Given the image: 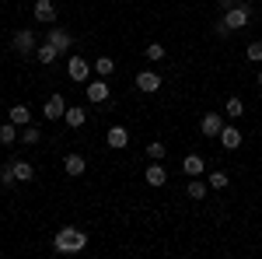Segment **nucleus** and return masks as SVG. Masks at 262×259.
Masks as SVG:
<instances>
[{"mask_svg": "<svg viewBox=\"0 0 262 259\" xmlns=\"http://www.w3.org/2000/svg\"><path fill=\"white\" fill-rule=\"evenodd\" d=\"M143 53H147V60H150V63L164 60V46H161V42H150V46H147V49H143Z\"/></svg>", "mask_w": 262, "mask_h": 259, "instance_id": "nucleus-23", "label": "nucleus"}, {"mask_svg": "<svg viewBox=\"0 0 262 259\" xmlns=\"http://www.w3.org/2000/svg\"><path fill=\"white\" fill-rule=\"evenodd\" d=\"M42 112H46V119H63V112H67V102H63V95H49Z\"/></svg>", "mask_w": 262, "mask_h": 259, "instance_id": "nucleus-8", "label": "nucleus"}, {"mask_svg": "<svg viewBox=\"0 0 262 259\" xmlns=\"http://www.w3.org/2000/svg\"><path fill=\"white\" fill-rule=\"evenodd\" d=\"M164 154H168V151H164V144H161V140H154V144H147V158H150V161H161Z\"/></svg>", "mask_w": 262, "mask_h": 259, "instance_id": "nucleus-24", "label": "nucleus"}, {"mask_svg": "<svg viewBox=\"0 0 262 259\" xmlns=\"http://www.w3.org/2000/svg\"><path fill=\"white\" fill-rule=\"evenodd\" d=\"M137 88H140L143 95H154V91L161 88V74H154V70H140V74H137Z\"/></svg>", "mask_w": 262, "mask_h": 259, "instance_id": "nucleus-5", "label": "nucleus"}, {"mask_svg": "<svg viewBox=\"0 0 262 259\" xmlns=\"http://www.w3.org/2000/svg\"><path fill=\"white\" fill-rule=\"evenodd\" d=\"M221 130H224V116H217V112H206L200 123V133L203 137H221Z\"/></svg>", "mask_w": 262, "mask_h": 259, "instance_id": "nucleus-6", "label": "nucleus"}, {"mask_svg": "<svg viewBox=\"0 0 262 259\" xmlns=\"http://www.w3.org/2000/svg\"><path fill=\"white\" fill-rule=\"evenodd\" d=\"M35 18L46 21V25L56 21V7H53V0H35Z\"/></svg>", "mask_w": 262, "mask_h": 259, "instance_id": "nucleus-14", "label": "nucleus"}, {"mask_svg": "<svg viewBox=\"0 0 262 259\" xmlns=\"http://www.w3.org/2000/svg\"><path fill=\"white\" fill-rule=\"evenodd\" d=\"M112 70H116V63H112V56H98V60H95V74H98V77H108Z\"/></svg>", "mask_w": 262, "mask_h": 259, "instance_id": "nucleus-19", "label": "nucleus"}, {"mask_svg": "<svg viewBox=\"0 0 262 259\" xmlns=\"http://www.w3.org/2000/svg\"><path fill=\"white\" fill-rule=\"evenodd\" d=\"M63 119H67V126H74V130H77V126H84V123H88V112H84L81 105H67Z\"/></svg>", "mask_w": 262, "mask_h": 259, "instance_id": "nucleus-15", "label": "nucleus"}, {"mask_svg": "<svg viewBox=\"0 0 262 259\" xmlns=\"http://www.w3.org/2000/svg\"><path fill=\"white\" fill-rule=\"evenodd\" d=\"M224 21H227V28H231V32H238V28H245V25L252 21V7H248V4H238V7L224 11Z\"/></svg>", "mask_w": 262, "mask_h": 259, "instance_id": "nucleus-2", "label": "nucleus"}, {"mask_svg": "<svg viewBox=\"0 0 262 259\" xmlns=\"http://www.w3.org/2000/svg\"><path fill=\"white\" fill-rule=\"evenodd\" d=\"M248 60H255V63L262 60V39H252V42H248Z\"/></svg>", "mask_w": 262, "mask_h": 259, "instance_id": "nucleus-27", "label": "nucleus"}, {"mask_svg": "<svg viewBox=\"0 0 262 259\" xmlns=\"http://www.w3.org/2000/svg\"><path fill=\"white\" fill-rule=\"evenodd\" d=\"M203 168H206V165H203L200 154H189V158L182 161V172H185V175H203Z\"/></svg>", "mask_w": 262, "mask_h": 259, "instance_id": "nucleus-17", "label": "nucleus"}, {"mask_svg": "<svg viewBox=\"0 0 262 259\" xmlns=\"http://www.w3.org/2000/svg\"><path fill=\"white\" fill-rule=\"evenodd\" d=\"M11 172H14V182H32L35 179V168H32L28 161H21V158L11 161Z\"/></svg>", "mask_w": 262, "mask_h": 259, "instance_id": "nucleus-10", "label": "nucleus"}, {"mask_svg": "<svg viewBox=\"0 0 262 259\" xmlns=\"http://www.w3.org/2000/svg\"><path fill=\"white\" fill-rule=\"evenodd\" d=\"M35 53H39V63H53L56 56H60V49H56L53 42H39V49H35Z\"/></svg>", "mask_w": 262, "mask_h": 259, "instance_id": "nucleus-18", "label": "nucleus"}, {"mask_svg": "<svg viewBox=\"0 0 262 259\" xmlns=\"http://www.w3.org/2000/svg\"><path fill=\"white\" fill-rule=\"evenodd\" d=\"M18 140V123H4L0 126V144H14Z\"/></svg>", "mask_w": 262, "mask_h": 259, "instance_id": "nucleus-21", "label": "nucleus"}, {"mask_svg": "<svg viewBox=\"0 0 262 259\" xmlns=\"http://www.w3.org/2000/svg\"><path fill=\"white\" fill-rule=\"evenodd\" d=\"M67 70H70V77H74V81H88L91 63L84 60V56H70V60H67Z\"/></svg>", "mask_w": 262, "mask_h": 259, "instance_id": "nucleus-7", "label": "nucleus"}, {"mask_svg": "<svg viewBox=\"0 0 262 259\" xmlns=\"http://www.w3.org/2000/svg\"><path fill=\"white\" fill-rule=\"evenodd\" d=\"M227 182H231L227 172H210V186H213V189H227Z\"/></svg>", "mask_w": 262, "mask_h": 259, "instance_id": "nucleus-25", "label": "nucleus"}, {"mask_svg": "<svg viewBox=\"0 0 262 259\" xmlns=\"http://www.w3.org/2000/svg\"><path fill=\"white\" fill-rule=\"evenodd\" d=\"M242 112H245V102L238 98V95H231V98H227V116H231V119H238Z\"/></svg>", "mask_w": 262, "mask_h": 259, "instance_id": "nucleus-22", "label": "nucleus"}, {"mask_svg": "<svg viewBox=\"0 0 262 259\" xmlns=\"http://www.w3.org/2000/svg\"><path fill=\"white\" fill-rule=\"evenodd\" d=\"M63 165H67V175H74V179H77V175H84V168H88L81 154H67V161H63Z\"/></svg>", "mask_w": 262, "mask_h": 259, "instance_id": "nucleus-16", "label": "nucleus"}, {"mask_svg": "<svg viewBox=\"0 0 262 259\" xmlns=\"http://www.w3.org/2000/svg\"><path fill=\"white\" fill-rule=\"evenodd\" d=\"M21 140L25 144H39V126H25L21 130Z\"/></svg>", "mask_w": 262, "mask_h": 259, "instance_id": "nucleus-28", "label": "nucleus"}, {"mask_svg": "<svg viewBox=\"0 0 262 259\" xmlns=\"http://www.w3.org/2000/svg\"><path fill=\"white\" fill-rule=\"evenodd\" d=\"M105 140H108V147H112V151H122V147L129 144V133H126V126H112Z\"/></svg>", "mask_w": 262, "mask_h": 259, "instance_id": "nucleus-13", "label": "nucleus"}, {"mask_svg": "<svg viewBox=\"0 0 262 259\" xmlns=\"http://www.w3.org/2000/svg\"><path fill=\"white\" fill-rule=\"evenodd\" d=\"M213 32H217V39H227V35H231V28H227V21H217V25H213Z\"/></svg>", "mask_w": 262, "mask_h": 259, "instance_id": "nucleus-29", "label": "nucleus"}, {"mask_svg": "<svg viewBox=\"0 0 262 259\" xmlns=\"http://www.w3.org/2000/svg\"><path fill=\"white\" fill-rule=\"evenodd\" d=\"M143 179H147L150 186H154V189H158V186H164V182H168V172L161 168V161H150V165H147V175H143Z\"/></svg>", "mask_w": 262, "mask_h": 259, "instance_id": "nucleus-12", "label": "nucleus"}, {"mask_svg": "<svg viewBox=\"0 0 262 259\" xmlns=\"http://www.w3.org/2000/svg\"><path fill=\"white\" fill-rule=\"evenodd\" d=\"M46 42H53V46H56L60 53H67V49L74 46V39H70V32H67V28H53V32L46 35Z\"/></svg>", "mask_w": 262, "mask_h": 259, "instance_id": "nucleus-11", "label": "nucleus"}, {"mask_svg": "<svg viewBox=\"0 0 262 259\" xmlns=\"http://www.w3.org/2000/svg\"><path fill=\"white\" fill-rule=\"evenodd\" d=\"M0 182H4V186H11V182H14V172H11V165H4V172H0Z\"/></svg>", "mask_w": 262, "mask_h": 259, "instance_id": "nucleus-30", "label": "nucleus"}, {"mask_svg": "<svg viewBox=\"0 0 262 259\" xmlns=\"http://www.w3.org/2000/svg\"><path fill=\"white\" fill-rule=\"evenodd\" d=\"M84 95H88V102H95V105H101V102H108V84H105L101 77H98V81H91Z\"/></svg>", "mask_w": 262, "mask_h": 259, "instance_id": "nucleus-9", "label": "nucleus"}, {"mask_svg": "<svg viewBox=\"0 0 262 259\" xmlns=\"http://www.w3.org/2000/svg\"><path fill=\"white\" fill-rule=\"evenodd\" d=\"M259 88H262V70H259Z\"/></svg>", "mask_w": 262, "mask_h": 259, "instance_id": "nucleus-31", "label": "nucleus"}, {"mask_svg": "<svg viewBox=\"0 0 262 259\" xmlns=\"http://www.w3.org/2000/svg\"><path fill=\"white\" fill-rule=\"evenodd\" d=\"M189 196H192V200H203V196H206V182H203V179H192V182H189Z\"/></svg>", "mask_w": 262, "mask_h": 259, "instance_id": "nucleus-26", "label": "nucleus"}, {"mask_svg": "<svg viewBox=\"0 0 262 259\" xmlns=\"http://www.w3.org/2000/svg\"><path fill=\"white\" fill-rule=\"evenodd\" d=\"M11 46L18 49L21 56H28V53H35V49H39V39H35V32H32V28H21V32H14Z\"/></svg>", "mask_w": 262, "mask_h": 259, "instance_id": "nucleus-3", "label": "nucleus"}, {"mask_svg": "<svg viewBox=\"0 0 262 259\" xmlns=\"http://www.w3.org/2000/svg\"><path fill=\"white\" fill-rule=\"evenodd\" d=\"M11 123H18V126L32 123V112H28V105H14V109H11Z\"/></svg>", "mask_w": 262, "mask_h": 259, "instance_id": "nucleus-20", "label": "nucleus"}, {"mask_svg": "<svg viewBox=\"0 0 262 259\" xmlns=\"http://www.w3.org/2000/svg\"><path fill=\"white\" fill-rule=\"evenodd\" d=\"M84 245H88V235H84L81 228H60L56 235H53V249L56 252H81Z\"/></svg>", "mask_w": 262, "mask_h": 259, "instance_id": "nucleus-1", "label": "nucleus"}, {"mask_svg": "<svg viewBox=\"0 0 262 259\" xmlns=\"http://www.w3.org/2000/svg\"><path fill=\"white\" fill-rule=\"evenodd\" d=\"M221 147H224V151H238V147H242V130H238L234 123H224V130H221Z\"/></svg>", "mask_w": 262, "mask_h": 259, "instance_id": "nucleus-4", "label": "nucleus"}]
</instances>
